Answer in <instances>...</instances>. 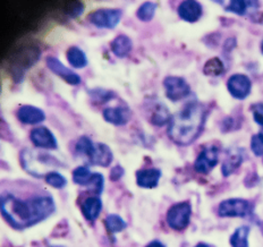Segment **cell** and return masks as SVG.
I'll use <instances>...</instances> for the list:
<instances>
[{"label": "cell", "mask_w": 263, "mask_h": 247, "mask_svg": "<svg viewBox=\"0 0 263 247\" xmlns=\"http://www.w3.org/2000/svg\"><path fill=\"white\" fill-rule=\"evenodd\" d=\"M50 196H36L26 201L10 194L2 197V215L10 226L17 230L30 228L50 217L54 212Z\"/></svg>", "instance_id": "6da1fadb"}, {"label": "cell", "mask_w": 263, "mask_h": 247, "mask_svg": "<svg viewBox=\"0 0 263 247\" xmlns=\"http://www.w3.org/2000/svg\"><path fill=\"white\" fill-rule=\"evenodd\" d=\"M206 109L200 102H190L174 115L168 126V136L178 145H189L199 137L205 124Z\"/></svg>", "instance_id": "7a4b0ae2"}, {"label": "cell", "mask_w": 263, "mask_h": 247, "mask_svg": "<svg viewBox=\"0 0 263 247\" xmlns=\"http://www.w3.org/2000/svg\"><path fill=\"white\" fill-rule=\"evenodd\" d=\"M123 12L120 9H98L87 15V21L99 29H114L122 20Z\"/></svg>", "instance_id": "3957f363"}, {"label": "cell", "mask_w": 263, "mask_h": 247, "mask_svg": "<svg viewBox=\"0 0 263 247\" xmlns=\"http://www.w3.org/2000/svg\"><path fill=\"white\" fill-rule=\"evenodd\" d=\"M192 208L189 202L177 203L168 210L167 223L175 230H183L189 226Z\"/></svg>", "instance_id": "277c9868"}, {"label": "cell", "mask_w": 263, "mask_h": 247, "mask_svg": "<svg viewBox=\"0 0 263 247\" xmlns=\"http://www.w3.org/2000/svg\"><path fill=\"white\" fill-rule=\"evenodd\" d=\"M163 86L166 90V97L174 102L182 100L191 92L187 82L182 78H177V76H168L164 79Z\"/></svg>", "instance_id": "5b68a950"}, {"label": "cell", "mask_w": 263, "mask_h": 247, "mask_svg": "<svg viewBox=\"0 0 263 247\" xmlns=\"http://www.w3.org/2000/svg\"><path fill=\"white\" fill-rule=\"evenodd\" d=\"M219 160V149L215 145L204 147L197 157L194 168L197 173L208 174L217 166Z\"/></svg>", "instance_id": "8992f818"}, {"label": "cell", "mask_w": 263, "mask_h": 247, "mask_svg": "<svg viewBox=\"0 0 263 247\" xmlns=\"http://www.w3.org/2000/svg\"><path fill=\"white\" fill-rule=\"evenodd\" d=\"M250 212V203L242 199H230L220 203L218 213L220 217H245Z\"/></svg>", "instance_id": "52a82bcc"}, {"label": "cell", "mask_w": 263, "mask_h": 247, "mask_svg": "<svg viewBox=\"0 0 263 247\" xmlns=\"http://www.w3.org/2000/svg\"><path fill=\"white\" fill-rule=\"evenodd\" d=\"M227 87L230 94L238 100L248 98L251 93L252 83L251 80L246 75L235 74L230 76L227 82Z\"/></svg>", "instance_id": "ba28073f"}, {"label": "cell", "mask_w": 263, "mask_h": 247, "mask_svg": "<svg viewBox=\"0 0 263 247\" xmlns=\"http://www.w3.org/2000/svg\"><path fill=\"white\" fill-rule=\"evenodd\" d=\"M46 63L48 68L50 69L52 73L59 76V78H62L66 83H68L70 85H79L81 83L80 75L73 72V70L69 69L68 67H66V66L56 57H48L46 59Z\"/></svg>", "instance_id": "9c48e42d"}, {"label": "cell", "mask_w": 263, "mask_h": 247, "mask_svg": "<svg viewBox=\"0 0 263 247\" xmlns=\"http://www.w3.org/2000/svg\"><path fill=\"white\" fill-rule=\"evenodd\" d=\"M32 143L41 149L56 150L58 143L54 135L47 127H37L33 129L30 134Z\"/></svg>", "instance_id": "30bf717a"}, {"label": "cell", "mask_w": 263, "mask_h": 247, "mask_svg": "<svg viewBox=\"0 0 263 247\" xmlns=\"http://www.w3.org/2000/svg\"><path fill=\"white\" fill-rule=\"evenodd\" d=\"M89 160L93 166L108 167L114 160V155L110 147L103 143H97L89 156Z\"/></svg>", "instance_id": "8fae6325"}, {"label": "cell", "mask_w": 263, "mask_h": 247, "mask_svg": "<svg viewBox=\"0 0 263 247\" xmlns=\"http://www.w3.org/2000/svg\"><path fill=\"white\" fill-rule=\"evenodd\" d=\"M103 118L109 124L115 126H122L127 124L130 119V110L126 106H118L114 108H107L103 110Z\"/></svg>", "instance_id": "7c38bea8"}, {"label": "cell", "mask_w": 263, "mask_h": 247, "mask_svg": "<svg viewBox=\"0 0 263 247\" xmlns=\"http://www.w3.org/2000/svg\"><path fill=\"white\" fill-rule=\"evenodd\" d=\"M177 12L182 20L190 22V23H194V22L200 20L203 10H202V6L197 2L187 0V2H183L179 5Z\"/></svg>", "instance_id": "4fadbf2b"}, {"label": "cell", "mask_w": 263, "mask_h": 247, "mask_svg": "<svg viewBox=\"0 0 263 247\" xmlns=\"http://www.w3.org/2000/svg\"><path fill=\"white\" fill-rule=\"evenodd\" d=\"M161 178V172L159 169H143L136 173V183L140 187L155 188Z\"/></svg>", "instance_id": "5bb4252c"}, {"label": "cell", "mask_w": 263, "mask_h": 247, "mask_svg": "<svg viewBox=\"0 0 263 247\" xmlns=\"http://www.w3.org/2000/svg\"><path fill=\"white\" fill-rule=\"evenodd\" d=\"M17 118L21 123L27 125H35L43 122L46 115L41 109L33 106H23L18 109Z\"/></svg>", "instance_id": "9a60e30c"}, {"label": "cell", "mask_w": 263, "mask_h": 247, "mask_svg": "<svg viewBox=\"0 0 263 247\" xmlns=\"http://www.w3.org/2000/svg\"><path fill=\"white\" fill-rule=\"evenodd\" d=\"M81 210L86 220L95 221L102 210V202L99 197L91 196L83 202Z\"/></svg>", "instance_id": "2e32d148"}, {"label": "cell", "mask_w": 263, "mask_h": 247, "mask_svg": "<svg viewBox=\"0 0 263 247\" xmlns=\"http://www.w3.org/2000/svg\"><path fill=\"white\" fill-rule=\"evenodd\" d=\"M110 48L115 56H117L119 58H124L127 56V54H129V52L132 51L133 43H132V40L127 35L120 34L116 37V39H114V41L110 43Z\"/></svg>", "instance_id": "e0dca14e"}, {"label": "cell", "mask_w": 263, "mask_h": 247, "mask_svg": "<svg viewBox=\"0 0 263 247\" xmlns=\"http://www.w3.org/2000/svg\"><path fill=\"white\" fill-rule=\"evenodd\" d=\"M242 162H243V156L239 150L229 151V153L222 163L221 170H222L223 176H226L227 177V176L232 175L235 170L242 164Z\"/></svg>", "instance_id": "ac0fdd59"}, {"label": "cell", "mask_w": 263, "mask_h": 247, "mask_svg": "<svg viewBox=\"0 0 263 247\" xmlns=\"http://www.w3.org/2000/svg\"><path fill=\"white\" fill-rule=\"evenodd\" d=\"M171 113H169L168 108L161 102L157 103L151 113L150 122L156 126H163L171 122Z\"/></svg>", "instance_id": "d6986e66"}, {"label": "cell", "mask_w": 263, "mask_h": 247, "mask_svg": "<svg viewBox=\"0 0 263 247\" xmlns=\"http://www.w3.org/2000/svg\"><path fill=\"white\" fill-rule=\"evenodd\" d=\"M66 56H67L68 63L74 68H84L87 65L86 54L78 47H70L67 53H66Z\"/></svg>", "instance_id": "ffe728a7"}, {"label": "cell", "mask_w": 263, "mask_h": 247, "mask_svg": "<svg viewBox=\"0 0 263 247\" xmlns=\"http://www.w3.org/2000/svg\"><path fill=\"white\" fill-rule=\"evenodd\" d=\"M249 234L250 228L243 226L236 229V232L230 237V244L232 247H249Z\"/></svg>", "instance_id": "44dd1931"}, {"label": "cell", "mask_w": 263, "mask_h": 247, "mask_svg": "<svg viewBox=\"0 0 263 247\" xmlns=\"http://www.w3.org/2000/svg\"><path fill=\"white\" fill-rule=\"evenodd\" d=\"M257 2H243V0H234V2H230L228 6L226 7V10L229 13H234L239 16H243L248 12L249 7L257 6Z\"/></svg>", "instance_id": "7402d4cb"}, {"label": "cell", "mask_w": 263, "mask_h": 247, "mask_svg": "<svg viewBox=\"0 0 263 247\" xmlns=\"http://www.w3.org/2000/svg\"><path fill=\"white\" fill-rule=\"evenodd\" d=\"M105 224H106L107 230L110 234L120 233V232H123L126 227H127V224H126L124 219L117 215L108 216L105 220Z\"/></svg>", "instance_id": "603a6c76"}, {"label": "cell", "mask_w": 263, "mask_h": 247, "mask_svg": "<svg viewBox=\"0 0 263 247\" xmlns=\"http://www.w3.org/2000/svg\"><path fill=\"white\" fill-rule=\"evenodd\" d=\"M224 72V66L220 59L215 57L204 64L203 73L208 76H220Z\"/></svg>", "instance_id": "cb8c5ba5"}, {"label": "cell", "mask_w": 263, "mask_h": 247, "mask_svg": "<svg viewBox=\"0 0 263 247\" xmlns=\"http://www.w3.org/2000/svg\"><path fill=\"white\" fill-rule=\"evenodd\" d=\"M157 7V4L146 2L143 5H141L138 12H136V16H138V18L142 22H150L156 14Z\"/></svg>", "instance_id": "d4e9b609"}, {"label": "cell", "mask_w": 263, "mask_h": 247, "mask_svg": "<svg viewBox=\"0 0 263 247\" xmlns=\"http://www.w3.org/2000/svg\"><path fill=\"white\" fill-rule=\"evenodd\" d=\"M92 177H93V174L90 172V169L86 167H79L73 172L74 183L81 186L89 185Z\"/></svg>", "instance_id": "484cf974"}, {"label": "cell", "mask_w": 263, "mask_h": 247, "mask_svg": "<svg viewBox=\"0 0 263 247\" xmlns=\"http://www.w3.org/2000/svg\"><path fill=\"white\" fill-rule=\"evenodd\" d=\"M45 179L47 184H49L50 186L54 188H64L66 185H67V179H66L62 174L56 173V172H50L45 175Z\"/></svg>", "instance_id": "4316f807"}, {"label": "cell", "mask_w": 263, "mask_h": 247, "mask_svg": "<svg viewBox=\"0 0 263 247\" xmlns=\"http://www.w3.org/2000/svg\"><path fill=\"white\" fill-rule=\"evenodd\" d=\"M93 147H95V143H93L89 137L82 136L75 145V150L79 153V155L86 156L87 158H89V156L91 155V152L93 150Z\"/></svg>", "instance_id": "83f0119b"}, {"label": "cell", "mask_w": 263, "mask_h": 247, "mask_svg": "<svg viewBox=\"0 0 263 247\" xmlns=\"http://www.w3.org/2000/svg\"><path fill=\"white\" fill-rule=\"evenodd\" d=\"M90 96L93 98V100L99 103H106L115 98V93L103 89H96L90 91Z\"/></svg>", "instance_id": "f1b7e54d"}, {"label": "cell", "mask_w": 263, "mask_h": 247, "mask_svg": "<svg viewBox=\"0 0 263 247\" xmlns=\"http://www.w3.org/2000/svg\"><path fill=\"white\" fill-rule=\"evenodd\" d=\"M87 187L97 194H101L103 192V188H105V178H103V176L98 173L93 174V177L90 184L87 185Z\"/></svg>", "instance_id": "f546056e"}, {"label": "cell", "mask_w": 263, "mask_h": 247, "mask_svg": "<svg viewBox=\"0 0 263 247\" xmlns=\"http://www.w3.org/2000/svg\"><path fill=\"white\" fill-rule=\"evenodd\" d=\"M251 149L256 157L263 156V133H259L252 137Z\"/></svg>", "instance_id": "4dcf8cb0"}, {"label": "cell", "mask_w": 263, "mask_h": 247, "mask_svg": "<svg viewBox=\"0 0 263 247\" xmlns=\"http://www.w3.org/2000/svg\"><path fill=\"white\" fill-rule=\"evenodd\" d=\"M252 113H253V118L255 122L263 126V103H255L251 107Z\"/></svg>", "instance_id": "1f68e13d"}, {"label": "cell", "mask_w": 263, "mask_h": 247, "mask_svg": "<svg viewBox=\"0 0 263 247\" xmlns=\"http://www.w3.org/2000/svg\"><path fill=\"white\" fill-rule=\"evenodd\" d=\"M124 176V169L120 167V166H116L114 167V169L111 170V174H110V179L114 180V182H116V180H119Z\"/></svg>", "instance_id": "d6a6232c"}, {"label": "cell", "mask_w": 263, "mask_h": 247, "mask_svg": "<svg viewBox=\"0 0 263 247\" xmlns=\"http://www.w3.org/2000/svg\"><path fill=\"white\" fill-rule=\"evenodd\" d=\"M146 247H166V246H164V245L161 243V241L153 240V241H151L150 244H147Z\"/></svg>", "instance_id": "836d02e7"}, {"label": "cell", "mask_w": 263, "mask_h": 247, "mask_svg": "<svg viewBox=\"0 0 263 247\" xmlns=\"http://www.w3.org/2000/svg\"><path fill=\"white\" fill-rule=\"evenodd\" d=\"M195 247H209L206 244H197Z\"/></svg>", "instance_id": "e575fe53"}, {"label": "cell", "mask_w": 263, "mask_h": 247, "mask_svg": "<svg viewBox=\"0 0 263 247\" xmlns=\"http://www.w3.org/2000/svg\"><path fill=\"white\" fill-rule=\"evenodd\" d=\"M261 50H262V53H263V40H262V43H261Z\"/></svg>", "instance_id": "d590c367"}, {"label": "cell", "mask_w": 263, "mask_h": 247, "mask_svg": "<svg viewBox=\"0 0 263 247\" xmlns=\"http://www.w3.org/2000/svg\"><path fill=\"white\" fill-rule=\"evenodd\" d=\"M52 247H60V246H52Z\"/></svg>", "instance_id": "8d00e7d4"}]
</instances>
